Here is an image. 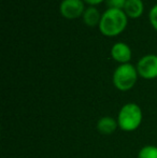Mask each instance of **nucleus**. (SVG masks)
I'll list each match as a JSON object with an SVG mask.
<instances>
[{
	"label": "nucleus",
	"instance_id": "obj_1",
	"mask_svg": "<svg viewBox=\"0 0 157 158\" xmlns=\"http://www.w3.org/2000/svg\"><path fill=\"white\" fill-rule=\"evenodd\" d=\"M127 15L119 9H108L101 15L99 29L107 37H115L123 32L127 25Z\"/></svg>",
	"mask_w": 157,
	"mask_h": 158
},
{
	"label": "nucleus",
	"instance_id": "obj_8",
	"mask_svg": "<svg viewBox=\"0 0 157 158\" xmlns=\"http://www.w3.org/2000/svg\"><path fill=\"white\" fill-rule=\"evenodd\" d=\"M124 12L131 19H137L143 13L142 0H127L124 6Z\"/></svg>",
	"mask_w": 157,
	"mask_h": 158
},
{
	"label": "nucleus",
	"instance_id": "obj_13",
	"mask_svg": "<svg viewBox=\"0 0 157 158\" xmlns=\"http://www.w3.org/2000/svg\"><path fill=\"white\" fill-rule=\"evenodd\" d=\"M83 1H85L86 3H88V4L95 6V4H98V3H100V2H102L103 0H83Z\"/></svg>",
	"mask_w": 157,
	"mask_h": 158
},
{
	"label": "nucleus",
	"instance_id": "obj_2",
	"mask_svg": "<svg viewBox=\"0 0 157 158\" xmlns=\"http://www.w3.org/2000/svg\"><path fill=\"white\" fill-rule=\"evenodd\" d=\"M142 110L136 103L124 104L118 115V127L124 131H134L139 128L142 123Z\"/></svg>",
	"mask_w": 157,
	"mask_h": 158
},
{
	"label": "nucleus",
	"instance_id": "obj_4",
	"mask_svg": "<svg viewBox=\"0 0 157 158\" xmlns=\"http://www.w3.org/2000/svg\"><path fill=\"white\" fill-rule=\"evenodd\" d=\"M137 71L141 77L153 80L157 77V55L143 56L137 64Z\"/></svg>",
	"mask_w": 157,
	"mask_h": 158
},
{
	"label": "nucleus",
	"instance_id": "obj_5",
	"mask_svg": "<svg viewBox=\"0 0 157 158\" xmlns=\"http://www.w3.org/2000/svg\"><path fill=\"white\" fill-rule=\"evenodd\" d=\"M60 13L68 19H78L84 14V2L82 0H63L59 6Z\"/></svg>",
	"mask_w": 157,
	"mask_h": 158
},
{
	"label": "nucleus",
	"instance_id": "obj_11",
	"mask_svg": "<svg viewBox=\"0 0 157 158\" xmlns=\"http://www.w3.org/2000/svg\"><path fill=\"white\" fill-rule=\"evenodd\" d=\"M126 1L127 0H107L110 9H119V10H122V8L125 6Z\"/></svg>",
	"mask_w": 157,
	"mask_h": 158
},
{
	"label": "nucleus",
	"instance_id": "obj_6",
	"mask_svg": "<svg viewBox=\"0 0 157 158\" xmlns=\"http://www.w3.org/2000/svg\"><path fill=\"white\" fill-rule=\"evenodd\" d=\"M111 55L114 60H116L118 63H121L122 64H128V61L131 58V50L127 44L118 42L112 46Z\"/></svg>",
	"mask_w": 157,
	"mask_h": 158
},
{
	"label": "nucleus",
	"instance_id": "obj_12",
	"mask_svg": "<svg viewBox=\"0 0 157 158\" xmlns=\"http://www.w3.org/2000/svg\"><path fill=\"white\" fill-rule=\"evenodd\" d=\"M150 22L152 26L157 30V4H155L150 11Z\"/></svg>",
	"mask_w": 157,
	"mask_h": 158
},
{
	"label": "nucleus",
	"instance_id": "obj_7",
	"mask_svg": "<svg viewBox=\"0 0 157 158\" xmlns=\"http://www.w3.org/2000/svg\"><path fill=\"white\" fill-rule=\"evenodd\" d=\"M118 119L111 116H103L97 123V129L101 135H111L118 129Z\"/></svg>",
	"mask_w": 157,
	"mask_h": 158
},
{
	"label": "nucleus",
	"instance_id": "obj_9",
	"mask_svg": "<svg viewBox=\"0 0 157 158\" xmlns=\"http://www.w3.org/2000/svg\"><path fill=\"white\" fill-rule=\"evenodd\" d=\"M83 19H84V23H85L86 25L92 26L93 27V26L99 25L100 19H101V15L96 8L89 6V8L86 9L85 12H84Z\"/></svg>",
	"mask_w": 157,
	"mask_h": 158
},
{
	"label": "nucleus",
	"instance_id": "obj_10",
	"mask_svg": "<svg viewBox=\"0 0 157 158\" xmlns=\"http://www.w3.org/2000/svg\"><path fill=\"white\" fill-rule=\"evenodd\" d=\"M138 158H157V146L147 145L139 151Z\"/></svg>",
	"mask_w": 157,
	"mask_h": 158
},
{
	"label": "nucleus",
	"instance_id": "obj_3",
	"mask_svg": "<svg viewBox=\"0 0 157 158\" xmlns=\"http://www.w3.org/2000/svg\"><path fill=\"white\" fill-rule=\"evenodd\" d=\"M138 79L137 67L131 64H123L113 73V84L121 92H127L134 86Z\"/></svg>",
	"mask_w": 157,
	"mask_h": 158
}]
</instances>
